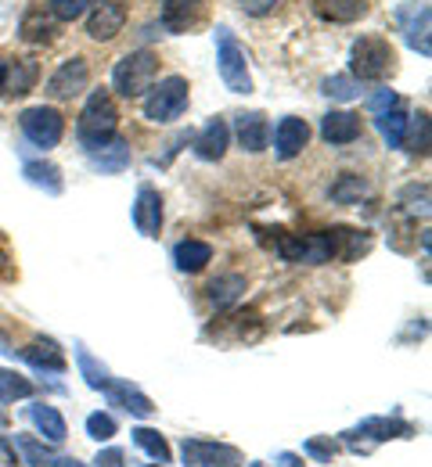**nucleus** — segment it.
Here are the masks:
<instances>
[{
    "label": "nucleus",
    "instance_id": "obj_31",
    "mask_svg": "<svg viewBox=\"0 0 432 467\" xmlns=\"http://www.w3.org/2000/svg\"><path fill=\"white\" fill-rule=\"evenodd\" d=\"M15 450L22 453V461L29 467H44L55 461V453H51L40 439H33V435H26V431H15Z\"/></svg>",
    "mask_w": 432,
    "mask_h": 467
},
{
    "label": "nucleus",
    "instance_id": "obj_6",
    "mask_svg": "<svg viewBox=\"0 0 432 467\" xmlns=\"http://www.w3.org/2000/svg\"><path fill=\"white\" fill-rule=\"evenodd\" d=\"M18 126H22V133L37 144V148H55L58 140L65 137V116L58 109H51V105H33V109H26L22 119H18Z\"/></svg>",
    "mask_w": 432,
    "mask_h": 467
},
{
    "label": "nucleus",
    "instance_id": "obj_21",
    "mask_svg": "<svg viewBox=\"0 0 432 467\" xmlns=\"http://www.w3.org/2000/svg\"><path fill=\"white\" fill-rule=\"evenodd\" d=\"M321 137L328 144H353L361 137V119L353 112H328L321 119Z\"/></svg>",
    "mask_w": 432,
    "mask_h": 467
},
{
    "label": "nucleus",
    "instance_id": "obj_25",
    "mask_svg": "<svg viewBox=\"0 0 432 467\" xmlns=\"http://www.w3.org/2000/svg\"><path fill=\"white\" fill-rule=\"evenodd\" d=\"M364 11H368L364 0H313V15L324 22H339V26L357 22Z\"/></svg>",
    "mask_w": 432,
    "mask_h": 467
},
{
    "label": "nucleus",
    "instance_id": "obj_26",
    "mask_svg": "<svg viewBox=\"0 0 432 467\" xmlns=\"http://www.w3.org/2000/svg\"><path fill=\"white\" fill-rule=\"evenodd\" d=\"M174 263H177L181 274H198V270H205L213 263V244H205V241H181L174 248Z\"/></svg>",
    "mask_w": 432,
    "mask_h": 467
},
{
    "label": "nucleus",
    "instance_id": "obj_47",
    "mask_svg": "<svg viewBox=\"0 0 432 467\" xmlns=\"http://www.w3.org/2000/svg\"><path fill=\"white\" fill-rule=\"evenodd\" d=\"M0 352H4V356H15V346H11V338H7L4 331H0Z\"/></svg>",
    "mask_w": 432,
    "mask_h": 467
},
{
    "label": "nucleus",
    "instance_id": "obj_27",
    "mask_svg": "<svg viewBox=\"0 0 432 467\" xmlns=\"http://www.w3.org/2000/svg\"><path fill=\"white\" fill-rule=\"evenodd\" d=\"M205 292H209V302H213L216 309H231V306L242 298V292H246V277H242V274H224V277H216Z\"/></svg>",
    "mask_w": 432,
    "mask_h": 467
},
{
    "label": "nucleus",
    "instance_id": "obj_12",
    "mask_svg": "<svg viewBox=\"0 0 432 467\" xmlns=\"http://www.w3.org/2000/svg\"><path fill=\"white\" fill-rule=\"evenodd\" d=\"M40 79V61L37 58H11L4 61V79H0V94L4 98H26Z\"/></svg>",
    "mask_w": 432,
    "mask_h": 467
},
{
    "label": "nucleus",
    "instance_id": "obj_30",
    "mask_svg": "<svg viewBox=\"0 0 432 467\" xmlns=\"http://www.w3.org/2000/svg\"><path fill=\"white\" fill-rule=\"evenodd\" d=\"M407 130L411 133H404L400 148H407L411 155H429V112H418L415 119H407Z\"/></svg>",
    "mask_w": 432,
    "mask_h": 467
},
{
    "label": "nucleus",
    "instance_id": "obj_3",
    "mask_svg": "<svg viewBox=\"0 0 432 467\" xmlns=\"http://www.w3.org/2000/svg\"><path fill=\"white\" fill-rule=\"evenodd\" d=\"M191 101V87L184 76H166L159 83H152L148 98H144V119L148 122H174L187 112Z\"/></svg>",
    "mask_w": 432,
    "mask_h": 467
},
{
    "label": "nucleus",
    "instance_id": "obj_19",
    "mask_svg": "<svg viewBox=\"0 0 432 467\" xmlns=\"http://www.w3.org/2000/svg\"><path fill=\"white\" fill-rule=\"evenodd\" d=\"M328 241H332V259H339V263H353L371 248L368 234L353 231V227H332Z\"/></svg>",
    "mask_w": 432,
    "mask_h": 467
},
{
    "label": "nucleus",
    "instance_id": "obj_50",
    "mask_svg": "<svg viewBox=\"0 0 432 467\" xmlns=\"http://www.w3.org/2000/svg\"><path fill=\"white\" fill-rule=\"evenodd\" d=\"M159 467H163V464H159Z\"/></svg>",
    "mask_w": 432,
    "mask_h": 467
},
{
    "label": "nucleus",
    "instance_id": "obj_38",
    "mask_svg": "<svg viewBox=\"0 0 432 467\" xmlns=\"http://www.w3.org/2000/svg\"><path fill=\"white\" fill-rule=\"evenodd\" d=\"M303 453H307L310 461H317V464H332L335 453H339V442H332V435H317V439H307Z\"/></svg>",
    "mask_w": 432,
    "mask_h": 467
},
{
    "label": "nucleus",
    "instance_id": "obj_39",
    "mask_svg": "<svg viewBox=\"0 0 432 467\" xmlns=\"http://www.w3.org/2000/svg\"><path fill=\"white\" fill-rule=\"evenodd\" d=\"M87 435H90L94 442H109V439L116 435V420H112L109 413H101V410H98V413H90V417H87Z\"/></svg>",
    "mask_w": 432,
    "mask_h": 467
},
{
    "label": "nucleus",
    "instance_id": "obj_34",
    "mask_svg": "<svg viewBox=\"0 0 432 467\" xmlns=\"http://www.w3.org/2000/svg\"><path fill=\"white\" fill-rule=\"evenodd\" d=\"M76 363H79V370H83L87 385H90V389H101V392H105V385H109L112 378H109V370H105V367H101V363H98V359H94V356L87 352V346H76Z\"/></svg>",
    "mask_w": 432,
    "mask_h": 467
},
{
    "label": "nucleus",
    "instance_id": "obj_28",
    "mask_svg": "<svg viewBox=\"0 0 432 467\" xmlns=\"http://www.w3.org/2000/svg\"><path fill=\"white\" fill-rule=\"evenodd\" d=\"M22 176L33 183V187H40V191H47V194H62L65 191V180H62V170L55 166V162H26V170Z\"/></svg>",
    "mask_w": 432,
    "mask_h": 467
},
{
    "label": "nucleus",
    "instance_id": "obj_46",
    "mask_svg": "<svg viewBox=\"0 0 432 467\" xmlns=\"http://www.w3.org/2000/svg\"><path fill=\"white\" fill-rule=\"evenodd\" d=\"M51 467H90V464H83V461H76V457H55Z\"/></svg>",
    "mask_w": 432,
    "mask_h": 467
},
{
    "label": "nucleus",
    "instance_id": "obj_22",
    "mask_svg": "<svg viewBox=\"0 0 432 467\" xmlns=\"http://www.w3.org/2000/svg\"><path fill=\"white\" fill-rule=\"evenodd\" d=\"M18 356H22L26 363H33L37 370H51V374H62L65 370V352L58 349V342H51V338L29 342L26 349H18Z\"/></svg>",
    "mask_w": 432,
    "mask_h": 467
},
{
    "label": "nucleus",
    "instance_id": "obj_17",
    "mask_svg": "<svg viewBox=\"0 0 432 467\" xmlns=\"http://www.w3.org/2000/svg\"><path fill=\"white\" fill-rule=\"evenodd\" d=\"M307 140H310L307 119L289 116V119H281L278 130H274V148H278L281 159H296V155L307 148Z\"/></svg>",
    "mask_w": 432,
    "mask_h": 467
},
{
    "label": "nucleus",
    "instance_id": "obj_15",
    "mask_svg": "<svg viewBox=\"0 0 432 467\" xmlns=\"http://www.w3.org/2000/svg\"><path fill=\"white\" fill-rule=\"evenodd\" d=\"M235 133H238L242 151H248V155H259V151H267V144H270V122H267L263 112H242Z\"/></svg>",
    "mask_w": 432,
    "mask_h": 467
},
{
    "label": "nucleus",
    "instance_id": "obj_2",
    "mask_svg": "<svg viewBox=\"0 0 432 467\" xmlns=\"http://www.w3.org/2000/svg\"><path fill=\"white\" fill-rule=\"evenodd\" d=\"M155 76H159V58L152 51H130L112 68V90L120 98H141L152 90Z\"/></svg>",
    "mask_w": 432,
    "mask_h": 467
},
{
    "label": "nucleus",
    "instance_id": "obj_23",
    "mask_svg": "<svg viewBox=\"0 0 432 467\" xmlns=\"http://www.w3.org/2000/svg\"><path fill=\"white\" fill-rule=\"evenodd\" d=\"M29 420L37 424V431H40L51 446H62L65 439H68V424H65V417L55 407H47V403L29 407Z\"/></svg>",
    "mask_w": 432,
    "mask_h": 467
},
{
    "label": "nucleus",
    "instance_id": "obj_5",
    "mask_svg": "<svg viewBox=\"0 0 432 467\" xmlns=\"http://www.w3.org/2000/svg\"><path fill=\"white\" fill-rule=\"evenodd\" d=\"M216 68H220V79H224V87H227L231 94H248V90H252L246 47L231 36L227 26L216 29Z\"/></svg>",
    "mask_w": 432,
    "mask_h": 467
},
{
    "label": "nucleus",
    "instance_id": "obj_33",
    "mask_svg": "<svg viewBox=\"0 0 432 467\" xmlns=\"http://www.w3.org/2000/svg\"><path fill=\"white\" fill-rule=\"evenodd\" d=\"M37 389L29 378L15 374V370H0V403H15V400H29Z\"/></svg>",
    "mask_w": 432,
    "mask_h": 467
},
{
    "label": "nucleus",
    "instance_id": "obj_11",
    "mask_svg": "<svg viewBox=\"0 0 432 467\" xmlns=\"http://www.w3.org/2000/svg\"><path fill=\"white\" fill-rule=\"evenodd\" d=\"M209 0H163V26L170 33H191L205 22Z\"/></svg>",
    "mask_w": 432,
    "mask_h": 467
},
{
    "label": "nucleus",
    "instance_id": "obj_4",
    "mask_svg": "<svg viewBox=\"0 0 432 467\" xmlns=\"http://www.w3.org/2000/svg\"><path fill=\"white\" fill-rule=\"evenodd\" d=\"M350 68H353L357 79L378 83V79H385V76L396 68V51H393V44L382 40V36H361V40L353 44V51H350Z\"/></svg>",
    "mask_w": 432,
    "mask_h": 467
},
{
    "label": "nucleus",
    "instance_id": "obj_32",
    "mask_svg": "<svg viewBox=\"0 0 432 467\" xmlns=\"http://www.w3.org/2000/svg\"><path fill=\"white\" fill-rule=\"evenodd\" d=\"M133 442H137L152 461L170 464V446H166V439H163L155 428H133Z\"/></svg>",
    "mask_w": 432,
    "mask_h": 467
},
{
    "label": "nucleus",
    "instance_id": "obj_18",
    "mask_svg": "<svg viewBox=\"0 0 432 467\" xmlns=\"http://www.w3.org/2000/svg\"><path fill=\"white\" fill-rule=\"evenodd\" d=\"M87 162H90V170H98V173H123L126 166H130V144H126L123 137H112L109 144L90 148V151H87Z\"/></svg>",
    "mask_w": 432,
    "mask_h": 467
},
{
    "label": "nucleus",
    "instance_id": "obj_35",
    "mask_svg": "<svg viewBox=\"0 0 432 467\" xmlns=\"http://www.w3.org/2000/svg\"><path fill=\"white\" fill-rule=\"evenodd\" d=\"M378 133L385 137V144H389V148H400V144H404V133H407V116H404L400 109H393V112L378 116Z\"/></svg>",
    "mask_w": 432,
    "mask_h": 467
},
{
    "label": "nucleus",
    "instance_id": "obj_42",
    "mask_svg": "<svg viewBox=\"0 0 432 467\" xmlns=\"http://www.w3.org/2000/svg\"><path fill=\"white\" fill-rule=\"evenodd\" d=\"M368 109L374 116H385V112H393V109H400V98L393 94V90H378L374 98L368 101Z\"/></svg>",
    "mask_w": 432,
    "mask_h": 467
},
{
    "label": "nucleus",
    "instance_id": "obj_10",
    "mask_svg": "<svg viewBox=\"0 0 432 467\" xmlns=\"http://www.w3.org/2000/svg\"><path fill=\"white\" fill-rule=\"evenodd\" d=\"M350 446L353 442H361V439H368L371 446L374 442H389V439H415V424H407V420H389V417H368L361 428H353V431H346L342 435Z\"/></svg>",
    "mask_w": 432,
    "mask_h": 467
},
{
    "label": "nucleus",
    "instance_id": "obj_13",
    "mask_svg": "<svg viewBox=\"0 0 432 467\" xmlns=\"http://www.w3.org/2000/svg\"><path fill=\"white\" fill-rule=\"evenodd\" d=\"M18 33H22V40H26V44H37V47H44V44H55V40H58V18L51 15V7H40V4H33V7L22 15V26H18Z\"/></svg>",
    "mask_w": 432,
    "mask_h": 467
},
{
    "label": "nucleus",
    "instance_id": "obj_9",
    "mask_svg": "<svg viewBox=\"0 0 432 467\" xmlns=\"http://www.w3.org/2000/svg\"><path fill=\"white\" fill-rule=\"evenodd\" d=\"M123 26H126L123 4L120 0H101V4H94L90 18H87V36L98 40V44H109V40H116L123 33Z\"/></svg>",
    "mask_w": 432,
    "mask_h": 467
},
{
    "label": "nucleus",
    "instance_id": "obj_44",
    "mask_svg": "<svg viewBox=\"0 0 432 467\" xmlns=\"http://www.w3.org/2000/svg\"><path fill=\"white\" fill-rule=\"evenodd\" d=\"M246 15H267V11H274L278 7V0H235Z\"/></svg>",
    "mask_w": 432,
    "mask_h": 467
},
{
    "label": "nucleus",
    "instance_id": "obj_40",
    "mask_svg": "<svg viewBox=\"0 0 432 467\" xmlns=\"http://www.w3.org/2000/svg\"><path fill=\"white\" fill-rule=\"evenodd\" d=\"M47 7H51V15H55L58 22H72V18H79V15L90 7V0H51Z\"/></svg>",
    "mask_w": 432,
    "mask_h": 467
},
{
    "label": "nucleus",
    "instance_id": "obj_49",
    "mask_svg": "<svg viewBox=\"0 0 432 467\" xmlns=\"http://www.w3.org/2000/svg\"><path fill=\"white\" fill-rule=\"evenodd\" d=\"M248 467H263V464H248Z\"/></svg>",
    "mask_w": 432,
    "mask_h": 467
},
{
    "label": "nucleus",
    "instance_id": "obj_29",
    "mask_svg": "<svg viewBox=\"0 0 432 467\" xmlns=\"http://www.w3.org/2000/svg\"><path fill=\"white\" fill-rule=\"evenodd\" d=\"M328 194H332V202H339V205H357L364 194H371V183L357 173H342L328 187Z\"/></svg>",
    "mask_w": 432,
    "mask_h": 467
},
{
    "label": "nucleus",
    "instance_id": "obj_14",
    "mask_svg": "<svg viewBox=\"0 0 432 467\" xmlns=\"http://www.w3.org/2000/svg\"><path fill=\"white\" fill-rule=\"evenodd\" d=\"M133 227L144 234V237H159L163 227V198L155 187H141L137 191V202H133Z\"/></svg>",
    "mask_w": 432,
    "mask_h": 467
},
{
    "label": "nucleus",
    "instance_id": "obj_20",
    "mask_svg": "<svg viewBox=\"0 0 432 467\" xmlns=\"http://www.w3.org/2000/svg\"><path fill=\"white\" fill-rule=\"evenodd\" d=\"M105 396H109L116 407H123L126 413L141 417V420L155 413V403H152L141 389H133V385H126V381H109V385H105Z\"/></svg>",
    "mask_w": 432,
    "mask_h": 467
},
{
    "label": "nucleus",
    "instance_id": "obj_7",
    "mask_svg": "<svg viewBox=\"0 0 432 467\" xmlns=\"http://www.w3.org/2000/svg\"><path fill=\"white\" fill-rule=\"evenodd\" d=\"M187 467H242L246 457L238 446L227 442H213V439H184L181 446Z\"/></svg>",
    "mask_w": 432,
    "mask_h": 467
},
{
    "label": "nucleus",
    "instance_id": "obj_24",
    "mask_svg": "<svg viewBox=\"0 0 432 467\" xmlns=\"http://www.w3.org/2000/svg\"><path fill=\"white\" fill-rule=\"evenodd\" d=\"M404 18V36H407V44L418 51V55H429L432 44H429V7H415V11H404L400 15Z\"/></svg>",
    "mask_w": 432,
    "mask_h": 467
},
{
    "label": "nucleus",
    "instance_id": "obj_36",
    "mask_svg": "<svg viewBox=\"0 0 432 467\" xmlns=\"http://www.w3.org/2000/svg\"><path fill=\"white\" fill-rule=\"evenodd\" d=\"M400 205L411 213V216H429V187L426 183H411L400 191Z\"/></svg>",
    "mask_w": 432,
    "mask_h": 467
},
{
    "label": "nucleus",
    "instance_id": "obj_16",
    "mask_svg": "<svg viewBox=\"0 0 432 467\" xmlns=\"http://www.w3.org/2000/svg\"><path fill=\"white\" fill-rule=\"evenodd\" d=\"M231 148V130L224 119H213L198 137H195V155L205 159V162H220Z\"/></svg>",
    "mask_w": 432,
    "mask_h": 467
},
{
    "label": "nucleus",
    "instance_id": "obj_48",
    "mask_svg": "<svg viewBox=\"0 0 432 467\" xmlns=\"http://www.w3.org/2000/svg\"><path fill=\"white\" fill-rule=\"evenodd\" d=\"M0 79H4V58H0Z\"/></svg>",
    "mask_w": 432,
    "mask_h": 467
},
{
    "label": "nucleus",
    "instance_id": "obj_45",
    "mask_svg": "<svg viewBox=\"0 0 432 467\" xmlns=\"http://www.w3.org/2000/svg\"><path fill=\"white\" fill-rule=\"evenodd\" d=\"M274 464L278 467H303V461H300L296 453H278V457H274Z\"/></svg>",
    "mask_w": 432,
    "mask_h": 467
},
{
    "label": "nucleus",
    "instance_id": "obj_41",
    "mask_svg": "<svg viewBox=\"0 0 432 467\" xmlns=\"http://www.w3.org/2000/svg\"><path fill=\"white\" fill-rule=\"evenodd\" d=\"M18 277V266H15V252H11V241L7 234L0 231V281H15Z\"/></svg>",
    "mask_w": 432,
    "mask_h": 467
},
{
    "label": "nucleus",
    "instance_id": "obj_1",
    "mask_svg": "<svg viewBox=\"0 0 432 467\" xmlns=\"http://www.w3.org/2000/svg\"><path fill=\"white\" fill-rule=\"evenodd\" d=\"M116 130H120V109H116V101H112V94H109V90H94V94L87 98L83 112H79V122H76L79 144H83L87 151H90V148H101V144H109V140L116 137Z\"/></svg>",
    "mask_w": 432,
    "mask_h": 467
},
{
    "label": "nucleus",
    "instance_id": "obj_8",
    "mask_svg": "<svg viewBox=\"0 0 432 467\" xmlns=\"http://www.w3.org/2000/svg\"><path fill=\"white\" fill-rule=\"evenodd\" d=\"M90 83V65L83 58H68L55 68V76L47 79V94L55 101H72L76 94H83Z\"/></svg>",
    "mask_w": 432,
    "mask_h": 467
},
{
    "label": "nucleus",
    "instance_id": "obj_37",
    "mask_svg": "<svg viewBox=\"0 0 432 467\" xmlns=\"http://www.w3.org/2000/svg\"><path fill=\"white\" fill-rule=\"evenodd\" d=\"M321 90H324L328 98H335V101H353V98H361V87H357V79H350V76H328V79L321 83Z\"/></svg>",
    "mask_w": 432,
    "mask_h": 467
},
{
    "label": "nucleus",
    "instance_id": "obj_43",
    "mask_svg": "<svg viewBox=\"0 0 432 467\" xmlns=\"http://www.w3.org/2000/svg\"><path fill=\"white\" fill-rule=\"evenodd\" d=\"M126 453L123 450H116V446H109V450H98V457H94V464L98 467H123Z\"/></svg>",
    "mask_w": 432,
    "mask_h": 467
}]
</instances>
